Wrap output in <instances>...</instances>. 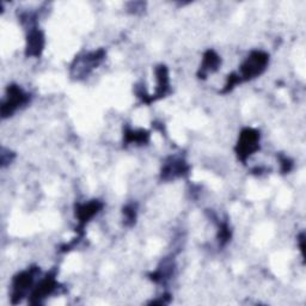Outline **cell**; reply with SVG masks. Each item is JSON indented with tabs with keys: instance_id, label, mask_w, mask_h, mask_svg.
Returning a JSON list of instances; mask_svg holds the SVG:
<instances>
[{
	"instance_id": "cell-1",
	"label": "cell",
	"mask_w": 306,
	"mask_h": 306,
	"mask_svg": "<svg viewBox=\"0 0 306 306\" xmlns=\"http://www.w3.org/2000/svg\"><path fill=\"white\" fill-rule=\"evenodd\" d=\"M267 62V54L262 53V52H253L242 66V77L249 79V78H253L256 75L261 74L263 69L266 68Z\"/></svg>"
},
{
	"instance_id": "cell-2",
	"label": "cell",
	"mask_w": 306,
	"mask_h": 306,
	"mask_svg": "<svg viewBox=\"0 0 306 306\" xmlns=\"http://www.w3.org/2000/svg\"><path fill=\"white\" fill-rule=\"evenodd\" d=\"M258 134L256 130L245 129L242 133L240 142H238V154L242 158L250 156L252 152L257 150L258 145Z\"/></svg>"
},
{
	"instance_id": "cell-3",
	"label": "cell",
	"mask_w": 306,
	"mask_h": 306,
	"mask_svg": "<svg viewBox=\"0 0 306 306\" xmlns=\"http://www.w3.org/2000/svg\"><path fill=\"white\" fill-rule=\"evenodd\" d=\"M27 101V95H24L20 89L17 86H11L8 89V96L6 102H4L1 107V114L2 116H8L10 114H12L17 108L20 107V104H23Z\"/></svg>"
},
{
	"instance_id": "cell-4",
	"label": "cell",
	"mask_w": 306,
	"mask_h": 306,
	"mask_svg": "<svg viewBox=\"0 0 306 306\" xmlns=\"http://www.w3.org/2000/svg\"><path fill=\"white\" fill-rule=\"evenodd\" d=\"M33 278H34V274L31 273L30 270H29V272L19 274V275L14 279V282H13L14 294H18V296L19 294H22L25 288H28L29 286H30L31 282H33Z\"/></svg>"
},
{
	"instance_id": "cell-5",
	"label": "cell",
	"mask_w": 306,
	"mask_h": 306,
	"mask_svg": "<svg viewBox=\"0 0 306 306\" xmlns=\"http://www.w3.org/2000/svg\"><path fill=\"white\" fill-rule=\"evenodd\" d=\"M43 47V36L40 31H34L29 36L28 52L30 55H39Z\"/></svg>"
},
{
	"instance_id": "cell-6",
	"label": "cell",
	"mask_w": 306,
	"mask_h": 306,
	"mask_svg": "<svg viewBox=\"0 0 306 306\" xmlns=\"http://www.w3.org/2000/svg\"><path fill=\"white\" fill-rule=\"evenodd\" d=\"M55 285H57V282L54 281L53 278H47L46 280H43L40 284V286L35 290L33 297L36 299L45 298L46 296H48V294L53 292Z\"/></svg>"
},
{
	"instance_id": "cell-7",
	"label": "cell",
	"mask_w": 306,
	"mask_h": 306,
	"mask_svg": "<svg viewBox=\"0 0 306 306\" xmlns=\"http://www.w3.org/2000/svg\"><path fill=\"white\" fill-rule=\"evenodd\" d=\"M101 208V205H98L97 202H92L89 203V205L83 206L78 211V215L81 220H86L90 219L92 215H95L98 212V209ZM87 221V220H86Z\"/></svg>"
},
{
	"instance_id": "cell-8",
	"label": "cell",
	"mask_w": 306,
	"mask_h": 306,
	"mask_svg": "<svg viewBox=\"0 0 306 306\" xmlns=\"http://www.w3.org/2000/svg\"><path fill=\"white\" fill-rule=\"evenodd\" d=\"M219 65V58L215 55L213 52H208L206 54L205 60H203V66L202 69H207V71H213V69L217 68V66Z\"/></svg>"
}]
</instances>
